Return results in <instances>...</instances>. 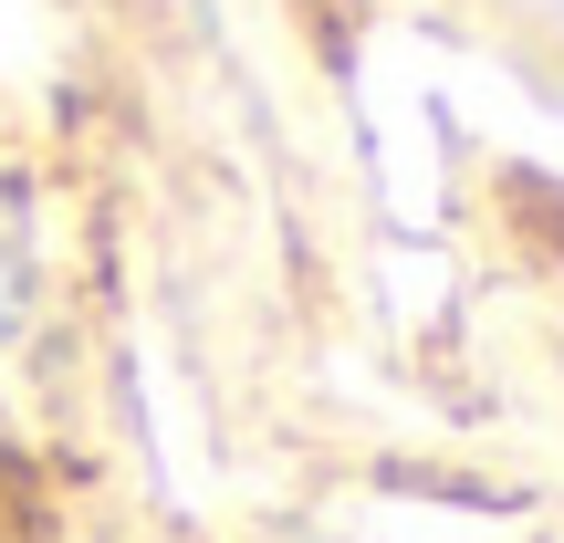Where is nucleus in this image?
Wrapping results in <instances>:
<instances>
[]
</instances>
